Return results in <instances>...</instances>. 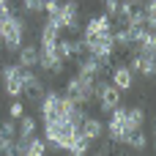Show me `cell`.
Masks as SVG:
<instances>
[{
  "label": "cell",
  "mask_w": 156,
  "mask_h": 156,
  "mask_svg": "<svg viewBox=\"0 0 156 156\" xmlns=\"http://www.w3.org/2000/svg\"><path fill=\"white\" fill-rule=\"evenodd\" d=\"M38 96V93H44V82H41V77L33 71V69H27L25 71V93L22 96Z\"/></svg>",
  "instance_id": "cell-16"
},
{
  "label": "cell",
  "mask_w": 156,
  "mask_h": 156,
  "mask_svg": "<svg viewBox=\"0 0 156 156\" xmlns=\"http://www.w3.org/2000/svg\"><path fill=\"white\" fill-rule=\"evenodd\" d=\"M8 115H11L14 121H16V118H22V115H25V104H22L19 99H14V101L8 104Z\"/></svg>",
  "instance_id": "cell-21"
},
{
  "label": "cell",
  "mask_w": 156,
  "mask_h": 156,
  "mask_svg": "<svg viewBox=\"0 0 156 156\" xmlns=\"http://www.w3.org/2000/svg\"><path fill=\"white\" fill-rule=\"evenodd\" d=\"M101 3H104V0H101Z\"/></svg>",
  "instance_id": "cell-26"
},
{
  "label": "cell",
  "mask_w": 156,
  "mask_h": 156,
  "mask_svg": "<svg viewBox=\"0 0 156 156\" xmlns=\"http://www.w3.org/2000/svg\"><path fill=\"white\" fill-rule=\"evenodd\" d=\"M36 118L33 115H22V118H16V137H33L36 134Z\"/></svg>",
  "instance_id": "cell-17"
},
{
  "label": "cell",
  "mask_w": 156,
  "mask_h": 156,
  "mask_svg": "<svg viewBox=\"0 0 156 156\" xmlns=\"http://www.w3.org/2000/svg\"><path fill=\"white\" fill-rule=\"evenodd\" d=\"M25 71L19 63H5L0 66V85H3V93L8 99H22L25 93Z\"/></svg>",
  "instance_id": "cell-7"
},
{
  "label": "cell",
  "mask_w": 156,
  "mask_h": 156,
  "mask_svg": "<svg viewBox=\"0 0 156 156\" xmlns=\"http://www.w3.org/2000/svg\"><path fill=\"white\" fill-rule=\"evenodd\" d=\"M19 55H16V63L22 66V69H36L38 66V47H19L16 49Z\"/></svg>",
  "instance_id": "cell-15"
},
{
  "label": "cell",
  "mask_w": 156,
  "mask_h": 156,
  "mask_svg": "<svg viewBox=\"0 0 156 156\" xmlns=\"http://www.w3.org/2000/svg\"><path fill=\"white\" fill-rule=\"evenodd\" d=\"M0 33H3V11H0Z\"/></svg>",
  "instance_id": "cell-25"
},
{
  "label": "cell",
  "mask_w": 156,
  "mask_h": 156,
  "mask_svg": "<svg viewBox=\"0 0 156 156\" xmlns=\"http://www.w3.org/2000/svg\"><path fill=\"white\" fill-rule=\"evenodd\" d=\"M58 52L63 60H77L85 47H82V38H58Z\"/></svg>",
  "instance_id": "cell-14"
},
{
  "label": "cell",
  "mask_w": 156,
  "mask_h": 156,
  "mask_svg": "<svg viewBox=\"0 0 156 156\" xmlns=\"http://www.w3.org/2000/svg\"><path fill=\"white\" fill-rule=\"evenodd\" d=\"M101 134H104V123L99 118H93V115H82V121H80V137L88 140V143H96Z\"/></svg>",
  "instance_id": "cell-12"
},
{
  "label": "cell",
  "mask_w": 156,
  "mask_h": 156,
  "mask_svg": "<svg viewBox=\"0 0 156 156\" xmlns=\"http://www.w3.org/2000/svg\"><path fill=\"white\" fill-rule=\"evenodd\" d=\"M44 8H47V0H22V11L30 14V16L44 14Z\"/></svg>",
  "instance_id": "cell-20"
},
{
  "label": "cell",
  "mask_w": 156,
  "mask_h": 156,
  "mask_svg": "<svg viewBox=\"0 0 156 156\" xmlns=\"http://www.w3.org/2000/svg\"><path fill=\"white\" fill-rule=\"evenodd\" d=\"M140 8H143V16H145V27L154 30V25H156V0H145Z\"/></svg>",
  "instance_id": "cell-19"
},
{
  "label": "cell",
  "mask_w": 156,
  "mask_h": 156,
  "mask_svg": "<svg viewBox=\"0 0 156 156\" xmlns=\"http://www.w3.org/2000/svg\"><path fill=\"white\" fill-rule=\"evenodd\" d=\"M38 66L47 74H63L66 60L58 52V44H38Z\"/></svg>",
  "instance_id": "cell-10"
},
{
  "label": "cell",
  "mask_w": 156,
  "mask_h": 156,
  "mask_svg": "<svg viewBox=\"0 0 156 156\" xmlns=\"http://www.w3.org/2000/svg\"><path fill=\"white\" fill-rule=\"evenodd\" d=\"M47 22L49 25H55L60 33L66 30V33H74L77 27H80V3L77 0H49L47 3Z\"/></svg>",
  "instance_id": "cell-5"
},
{
  "label": "cell",
  "mask_w": 156,
  "mask_h": 156,
  "mask_svg": "<svg viewBox=\"0 0 156 156\" xmlns=\"http://www.w3.org/2000/svg\"><path fill=\"white\" fill-rule=\"evenodd\" d=\"M123 145H129V148H134V151H145V148H148V137L143 134V129H137V132H132V134L123 140Z\"/></svg>",
  "instance_id": "cell-18"
},
{
  "label": "cell",
  "mask_w": 156,
  "mask_h": 156,
  "mask_svg": "<svg viewBox=\"0 0 156 156\" xmlns=\"http://www.w3.org/2000/svg\"><path fill=\"white\" fill-rule=\"evenodd\" d=\"M93 85H96V80L93 77H85V74H71L69 77V82H66V96L69 99H74L80 107L82 104H88V101H93Z\"/></svg>",
  "instance_id": "cell-8"
},
{
  "label": "cell",
  "mask_w": 156,
  "mask_h": 156,
  "mask_svg": "<svg viewBox=\"0 0 156 156\" xmlns=\"http://www.w3.org/2000/svg\"><path fill=\"white\" fill-rule=\"evenodd\" d=\"M93 156H110V154H107V151H104V148H101V151H99V154H93Z\"/></svg>",
  "instance_id": "cell-24"
},
{
  "label": "cell",
  "mask_w": 156,
  "mask_h": 156,
  "mask_svg": "<svg viewBox=\"0 0 156 156\" xmlns=\"http://www.w3.org/2000/svg\"><path fill=\"white\" fill-rule=\"evenodd\" d=\"M110 82L123 93V90H132V85H134V71L126 66V63H121V66H112V77H110Z\"/></svg>",
  "instance_id": "cell-13"
},
{
  "label": "cell",
  "mask_w": 156,
  "mask_h": 156,
  "mask_svg": "<svg viewBox=\"0 0 156 156\" xmlns=\"http://www.w3.org/2000/svg\"><path fill=\"white\" fill-rule=\"evenodd\" d=\"M82 107L69 99L66 93L60 90H44L41 96V118L44 121H71V123H80L82 121Z\"/></svg>",
  "instance_id": "cell-2"
},
{
  "label": "cell",
  "mask_w": 156,
  "mask_h": 156,
  "mask_svg": "<svg viewBox=\"0 0 156 156\" xmlns=\"http://www.w3.org/2000/svg\"><path fill=\"white\" fill-rule=\"evenodd\" d=\"M69 156H71V154H69Z\"/></svg>",
  "instance_id": "cell-27"
},
{
  "label": "cell",
  "mask_w": 156,
  "mask_h": 156,
  "mask_svg": "<svg viewBox=\"0 0 156 156\" xmlns=\"http://www.w3.org/2000/svg\"><path fill=\"white\" fill-rule=\"evenodd\" d=\"M82 47L88 55L110 63L115 55V41H112V19L107 14H96L88 19L85 30H82Z\"/></svg>",
  "instance_id": "cell-1"
},
{
  "label": "cell",
  "mask_w": 156,
  "mask_h": 156,
  "mask_svg": "<svg viewBox=\"0 0 156 156\" xmlns=\"http://www.w3.org/2000/svg\"><path fill=\"white\" fill-rule=\"evenodd\" d=\"M93 99L99 101V110L104 112V115H110L115 107H121V90L112 85V82H107V80H96V85H93Z\"/></svg>",
  "instance_id": "cell-9"
},
{
  "label": "cell",
  "mask_w": 156,
  "mask_h": 156,
  "mask_svg": "<svg viewBox=\"0 0 156 156\" xmlns=\"http://www.w3.org/2000/svg\"><path fill=\"white\" fill-rule=\"evenodd\" d=\"M11 8V0H0V11H8Z\"/></svg>",
  "instance_id": "cell-23"
},
{
  "label": "cell",
  "mask_w": 156,
  "mask_h": 156,
  "mask_svg": "<svg viewBox=\"0 0 156 156\" xmlns=\"http://www.w3.org/2000/svg\"><path fill=\"white\" fill-rule=\"evenodd\" d=\"M104 11L110 19H118V0H104Z\"/></svg>",
  "instance_id": "cell-22"
},
{
  "label": "cell",
  "mask_w": 156,
  "mask_h": 156,
  "mask_svg": "<svg viewBox=\"0 0 156 156\" xmlns=\"http://www.w3.org/2000/svg\"><path fill=\"white\" fill-rule=\"evenodd\" d=\"M143 123H145V110L143 107H115L112 112H110V121H107V134H110V143H121L123 145V140L132 134V132H137V129H143Z\"/></svg>",
  "instance_id": "cell-3"
},
{
  "label": "cell",
  "mask_w": 156,
  "mask_h": 156,
  "mask_svg": "<svg viewBox=\"0 0 156 156\" xmlns=\"http://www.w3.org/2000/svg\"><path fill=\"white\" fill-rule=\"evenodd\" d=\"M80 140V123L71 121H44V143L55 151H71Z\"/></svg>",
  "instance_id": "cell-4"
},
{
  "label": "cell",
  "mask_w": 156,
  "mask_h": 156,
  "mask_svg": "<svg viewBox=\"0 0 156 156\" xmlns=\"http://www.w3.org/2000/svg\"><path fill=\"white\" fill-rule=\"evenodd\" d=\"M0 44L8 52H16L25 44V19L16 16L11 8L3 11V33H0Z\"/></svg>",
  "instance_id": "cell-6"
},
{
  "label": "cell",
  "mask_w": 156,
  "mask_h": 156,
  "mask_svg": "<svg viewBox=\"0 0 156 156\" xmlns=\"http://www.w3.org/2000/svg\"><path fill=\"white\" fill-rule=\"evenodd\" d=\"M156 55H137V52H132V63H129V69L134 71V74H140V77H145V80H154V71H156Z\"/></svg>",
  "instance_id": "cell-11"
}]
</instances>
